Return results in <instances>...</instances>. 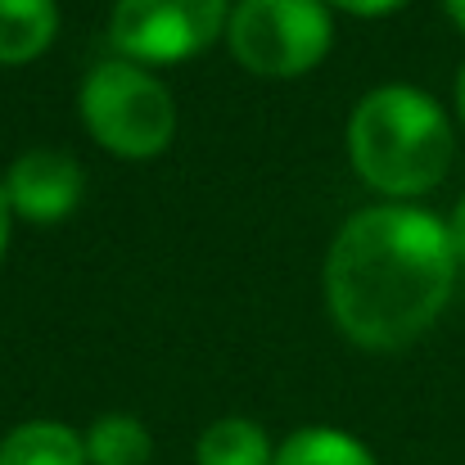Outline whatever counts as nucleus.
<instances>
[{"instance_id":"obj_14","label":"nucleus","mask_w":465,"mask_h":465,"mask_svg":"<svg viewBox=\"0 0 465 465\" xmlns=\"http://www.w3.org/2000/svg\"><path fill=\"white\" fill-rule=\"evenodd\" d=\"M9 235H14V208H9V199H5V185H0V262H5Z\"/></svg>"},{"instance_id":"obj_11","label":"nucleus","mask_w":465,"mask_h":465,"mask_svg":"<svg viewBox=\"0 0 465 465\" xmlns=\"http://www.w3.org/2000/svg\"><path fill=\"white\" fill-rule=\"evenodd\" d=\"M276 465H380L375 452L352 439L348 430H330V425H308L294 430L281 448H276Z\"/></svg>"},{"instance_id":"obj_12","label":"nucleus","mask_w":465,"mask_h":465,"mask_svg":"<svg viewBox=\"0 0 465 465\" xmlns=\"http://www.w3.org/2000/svg\"><path fill=\"white\" fill-rule=\"evenodd\" d=\"M330 9H343V14H352V18H384V14H393V9H402L407 0H325Z\"/></svg>"},{"instance_id":"obj_4","label":"nucleus","mask_w":465,"mask_h":465,"mask_svg":"<svg viewBox=\"0 0 465 465\" xmlns=\"http://www.w3.org/2000/svg\"><path fill=\"white\" fill-rule=\"evenodd\" d=\"M226 45L253 77H303L330 54L334 18L325 0H235Z\"/></svg>"},{"instance_id":"obj_8","label":"nucleus","mask_w":465,"mask_h":465,"mask_svg":"<svg viewBox=\"0 0 465 465\" xmlns=\"http://www.w3.org/2000/svg\"><path fill=\"white\" fill-rule=\"evenodd\" d=\"M59 32V5L54 0H0V64H32L50 50Z\"/></svg>"},{"instance_id":"obj_1","label":"nucleus","mask_w":465,"mask_h":465,"mask_svg":"<svg viewBox=\"0 0 465 465\" xmlns=\"http://www.w3.org/2000/svg\"><path fill=\"white\" fill-rule=\"evenodd\" d=\"M457 285L448 222L411 203L352 213L325 253V308L343 339L393 352L420 339Z\"/></svg>"},{"instance_id":"obj_15","label":"nucleus","mask_w":465,"mask_h":465,"mask_svg":"<svg viewBox=\"0 0 465 465\" xmlns=\"http://www.w3.org/2000/svg\"><path fill=\"white\" fill-rule=\"evenodd\" d=\"M443 9H448V18L465 32V0H443Z\"/></svg>"},{"instance_id":"obj_10","label":"nucleus","mask_w":465,"mask_h":465,"mask_svg":"<svg viewBox=\"0 0 465 465\" xmlns=\"http://www.w3.org/2000/svg\"><path fill=\"white\" fill-rule=\"evenodd\" d=\"M82 443H86V465H150L154 457L150 430L127 411H109V416L91 420Z\"/></svg>"},{"instance_id":"obj_5","label":"nucleus","mask_w":465,"mask_h":465,"mask_svg":"<svg viewBox=\"0 0 465 465\" xmlns=\"http://www.w3.org/2000/svg\"><path fill=\"white\" fill-rule=\"evenodd\" d=\"M235 0H118L109 14V41L118 59L163 68L203 54L226 36Z\"/></svg>"},{"instance_id":"obj_2","label":"nucleus","mask_w":465,"mask_h":465,"mask_svg":"<svg viewBox=\"0 0 465 465\" xmlns=\"http://www.w3.org/2000/svg\"><path fill=\"white\" fill-rule=\"evenodd\" d=\"M452 150L448 114L416 86H375L348 118L352 172L389 203L434 190L452 167Z\"/></svg>"},{"instance_id":"obj_9","label":"nucleus","mask_w":465,"mask_h":465,"mask_svg":"<svg viewBox=\"0 0 465 465\" xmlns=\"http://www.w3.org/2000/svg\"><path fill=\"white\" fill-rule=\"evenodd\" d=\"M194 465H276V448H272V439L258 420L222 416L199 434Z\"/></svg>"},{"instance_id":"obj_3","label":"nucleus","mask_w":465,"mask_h":465,"mask_svg":"<svg viewBox=\"0 0 465 465\" xmlns=\"http://www.w3.org/2000/svg\"><path fill=\"white\" fill-rule=\"evenodd\" d=\"M77 114L91 141L114 158H158L176 136V100L154 68L132 59H104L77 91Z\"/></svg>"},{"instance_id":"obj_6","label":"nucleus","mask_w":465,"mask_h":465,"mask_svg":"<svg viewBox=\"0 0 465 465\" xmlns=\"http://www.w3.org/2000/svg\"><path fill=\"white\" fill-rule=\"evenodd\" d=\"M5 199L18 222L59 226L82 203V163L64 150H23L5 172Z\"/></svg>"},{"instance_id":"obj_13","label":"nucleus","mask_w":465,"mask_h":465,"mask_svg":"<svg viewBox=\"0 0 465 465\" xmlns=\"http://www.w3.org/2000/svg\"><path fill=\"white\" fill-rule=\"evenodd\" d=\"M448 240H452L457 262H465V194L457 199V208H452V217H448Z\"/></svg>"},{"instance_id":"obj_16","label":"nucleus","mask_w":465,"mask_h":465,"mask_svg":"<svg viewBox=\"0 0 465 465\" xmlns=\"http://www.w3.org/2000/svg\"><path fill=\"white\" fill-rule=\"evenodd\" d=\"M457 114H461V123H465V64H461V77H457Z\"/></svg>"},{"instance_id":"obj_7","label":"nucleus","mask_w":465,"mask_h":465,"mask_svg":"<svg viewBox=\"0 0 465 465\" xmlns=\"http://www.w3.org/2000/svg\"><path fill=\"white\" fill-rule=\"evenodd\" d=\"M0 465H86V443L64 420H23L0 439Z\"/></svg>"}]
</instances>
